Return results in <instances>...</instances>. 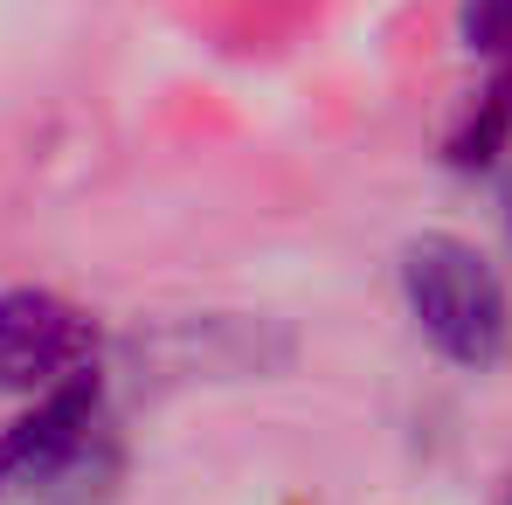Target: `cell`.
Here are the masks:
<instances>
[{"instance_id": "cell-1", "label": "cell", "mask_w": 512, "mask_h": 505, "mask_svg": "<svg viewBox=\"0 0 512 505\" xmlns=\"http://www.w3.org/2000/svg\"><path fill=\"white\" fill-rule=\"evenodd\" d=\"M402 291L416 326L436 339L443 360L485 374L499 367L512 346V312H506V284L492 277V263L457 243V236H416L402 250Z\"/></svg>"}, {"instance_id": "cell-2", "label": "cell", "mask_w": 512, "mask_h": 505, "mask_svg": "<svg viewBox=\"0 0 512 505\" xmlns=\"http://www.w3.org/2000/svg\"><path fill=\"white\" fill-rule=\"evenodd\" d=\"M90 326L77 305L49 291H7L0 298V388L7 395H56L84 374Z\"/></svg>"}, {"instance_id": "cell-3", "label": "cell", "mask_w": 512, "mask_h": 505, "mask_svg": "<svg viewBox=\"0 0 512 505\" xmlns=\"http://www.w3.org/2000/svg\"><path fill=\"white\" fill-rule=\"evenodd\" d=\"M97 443V388L70 381L56 395H42V409L28 422H14L0 436V499L7 492H49L63 485Z\"/></svg>"}, {"instance_id": "cell-4", "label": "cell", "mask_w": 512, "mask_h": 505, "mask_svg": "<svg viewBox=\"0 0 512 505\" xmlns=\"http://www.w3.org/2000/svg\"><path fill=\"white\" fill-rule=\"evenodd\" d=\"M464 42L492 63H512V0H464Z\"/></svg>"}, {"instance_id": "cell-5", "label": "cell", "mask_w": 512, "mask_h": 505, "mask_svg": "<svg viewBox=\"0 0 512 505\" xmlns=\"http://www.w3.org/2000/svg\"><path fill=\"white\" fill-rule=\"evenodd\" d=\"M506 222H512V167H506Z\"/></svg>"}]
</instances>
